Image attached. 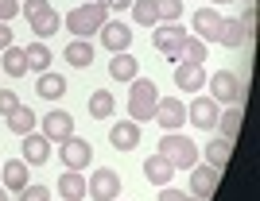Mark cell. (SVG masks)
<instances>
[{
    "instance_id": "obj_21",
    "label": "cell",
    "mask_w": 260,
    "mask_h": 201,
    "mask_svg": "<svg viewBox=\"0 0 260 201\" xmlns=\"http://www.w3.org/2000/svg\"><path fill=\"white\" fill-rule=\"evenodd\" d=\"M35 93L43 97V101H58V97L66 93V77H62V74H51V70H43V74H39V82H35Z\"/></svg>"
},
{
    "instance_id": "obj_9",
    "label": "cell",
    "mask_w": 260,
    "mask_h": 201,
    "mask_svg": "<svg viewBox=\"0 0 260 201\" xmlns=\"http://www.w3.org/2000/svg\"><path fill=\"white\" fill-rule=\"evenodd\" d=\"M206 70L202 62H179L175 66V89L179 93H198V89H206Z\"/></svg>"
},
{
    "instance_id": "obj_36",
    "label": "cell",
    "mask_w": 260,
    "mask_h": 201,
    "mask_svg": "<svg viewBox=\"0 0 260 201\" xmlns=\"http://www.w3.org/2000/svg\"><path fill=\"white\" fill-rule=\"evenodd\" d=\"M12 108H20V97L12 93V89H0V116H8Z\"/></svg>"
},
{
    "instance_id": "obj_5",
    "label": "cell",
    "mask_w": 260,
    "mask_h": 201,
    "mask_svg": "<svg viewBox=\"0 0 260 201\" xmlns=\"http://www.w3.org/2000/svg\"><path fill=\"white\" fill-rule=\"evenodd\" d=\"M206 85L214 89V101L221 105H245V85H241V77L233 74V70H217L214 77H206Z\"/></svg>"
},
{
    "instance_id": "obj_3",
    "label": "cell",
    "mask_w": 260,
    "mask_h": 201,
    "mask_svg": "<svg viewBox=\"0 0 260 201\" xmlns=\"http://www.w3.org/2000/svg\"><path fill=\"white\" fill-rule=\"evenodd\" d=\"M155 101H159V89H155L152 77H132V93H128V120H136V124L152 120Z\"/></svg>"
},
{
    "instance_id": "obj_32",
    "label": "cell",
    "mask_w": 260,
    "mask_h": 201,
    "mask_svg": "<svg viewBox=\"0 0 260 201\" xmlns=\"http://www.w3.org/2000/svg\"><path fill=\"white\" fill-rule=\"evenodd\" d=\"M132 20L140 27H155L159 16H155V0H132Z\"/></svg>"
},
{
    "instance_id": "obj_29",
    "label": "cell",
    "mask_w": 260,
    "mask_h": 201,
    "mask_svg": "<svg viewBox=\"0 0 260 201\" xmlns=\"http://www.w3.org/2000/svg\"><path fill=\"white\" fill-rule=\"evenodd\" d=\"M23 54H27V70H35V74H43L47 66H51V47L47 43H27Z\"/></svg>"
},
{
    "instance_id": "obj_13",
    "label": "cell",
    "mask_w": 260,
    "mask_h": 201,
    "mask_svg": "<svg viewBox=\"0 0 260 201\" xmlns=\"http://www.w3.org/2000/svg\"><path fill=\"white\" fill-rule=\"evenodd\" d=\"M101 43H105L113 54L128 51V47H132V27H128V23H120V20H105V27H101Z\"/></svg>"
},
{
    "instance_id": "obj_19",
    "label": "cell",
    "mask_w": 260,
    "mask_h": 201,
    "mask_svg": "<svg viewBox=\"0 0 260 201\" xmlns=\"http://www.w3.org/2000/svg\"><path fill=\"white\" fill-rule=\"evenodd\" d=\"M0 182H4V190L20 193L23 186H27V163L23 159H8L4 167H0Z\"/></svg>"
},
{
    "instance_id": "obj_8",
    "label": "cell",
    "mask_w": 260,
    "mask_h": 201,
    "mask_svg": "<svg viewBox=\"0 0 260 201\" xmlns=\"http://www.w3.org/2000/svg\"><path fill=\"white\" fill-rule=\"evenodd\" d=\"M183 39H186V31L179 27V23H159V27L152 31V47L159 54H167L171 62H175V54H179V47H183Z\"/></svg>"
},
{
    "instance_id": "obj_27",
    "label": "cell",
    "mask_w": 260,
    "mask_h": 201,
    "mask_svg": "<svg viewBox=\"0 0 260 201\" xmlns=\"http://www.w3.org/2000/svg\"><path fill=\"white\" fill-rule=\"evenodd\" d=\"M175 62H206V43L198 39V35H186L179 54H175Z\"/></svg>"
},
{
    "instance_id": "obj_4",
    "label": "cell",
    "mask_w": 260,
    "mask_h": 201,
    "mask_svg": "<svg viewBox=\"0 0 260 201\" xmlns=\"http://www.w3.org/2000/svg\"><path fill=\"white\" fill-rule=\"evenodd\" d=\"M86 197H93V201H117L120 197V174H117V170H109V167H98L86 178Z\"/></svg>"
},
{
    "instance_id": "obj_17",
    "label": "cell",
    "mask_w": 260,
    "mask_h": 201,
    "mask_svg": "<svg viewBox=\"0 0 260 201\" xmlns=\"http://www.w3.org/2000/svg\"><path fill=\"white\" fill-rule=\"evenodd\" d=\"M144 178L152 182V186H171L175 167H171L167 159H163L159 151H155V155H148V159H144Z\"/></svg>"
},
{
    "instance_id": "obj_42",
    "label": "cell",
    "mask_w": 260,
    "mask_h": 201,
    "mask_svg": "<svg viewBox=\"0 0 260 201\" xmlns=\"http://www.w3.org/2000/svg\"><path fill=\"white\" fill-rule=\"evenodd\" d=\"M0 201H8V190H4V186H0Z\"/></svg>"
},
{
    "instance_id": "obj_44",
    "label": "cell",
    "mask_w": 260,
    "mask_h": 201,
    "mask_svg": "<svg viewBox=\"0 0 260 201\" xmlns=\"http://www.w3.org/2000/svg\"><path fill=\"white\" fill-rule=\"evenodd\" d=\"M241 4H252V0H241Z\"/></svg>"
},
{
    "instance_id": "obj_33",
    "label": "cell",
    "mask_w": 260,
    "mask_h": 201,
    "mask_svg": "<svg viewBox=\"0 0 260 201\" xmlns=\"http://www.w3.org/2000/svg\"><path fill=\"white\" fill-rule=\"evenodd\" d=\"M155 16H159V23H175L183 16V0H155Z\"/></svg>"
},
{
    "instance_id": "obj_16",
    "label": "cell",
    "mask_w": 260,
    "mask_h": 201,
    "mask_svg": "<svg viewBox=\"0 0 260 201\" xmlns=\"http://www.w3.org/2000/svg\"><path fill=\"white\" fill-rule=\"evenodd\" d=\"M47 159H51V139L27 132V136H23V163H27V167H43Z\"/></svg>"
},
{
    "instance_id": "obj_40",
    "label": "cell",
    "mask_w": 260,
    "mask_h": 201,
    "mask_svg": "<svg viewBox=\"0 0 260 201\" xmlns=\"http://www.w3.org/2000/svg\"><path fill=\"white\" fill-rule=\"evenodd\" d=\"M8 47H12V27L0 23V51H8Z\"/></svg>"
},
{
    "instance_id": "obj_39",
    "label": "cell",
    "mask_w": 260,
    "mask_h": 201,
    "mask_svg": "<svg viewBox=\"0 0 260 201\" xmlns=\"http://www.w3.org/2000/svg\"><path fill=\"white\" fill-rule=\"evenodd\" d=\"M159 201H198V197H190L183 190H171V186H159Z\"/></svg>"
},
{
    "instance_id": "obj_35",
    "label": "cell",
    "mask_w": 260,
    "mask_h": 201,
    "mask_svg": "<svg viewBox=\"0 0 260 201\" xmlns=\"http://www.w3.org/2000/svg\"><path fill=\"white\" fill-rule=\"evenodd\" d=\"M20 201H51V190H47V186H31V182H27V186L20 190Z\"/></svg>"
},
{
    "instance_id": "obj_24",
    "label": "cell",
    "mask_w": 260,
    "mask_h": 201,
    "mask_svg": "<svg viewBox=\"0 0 260 201\" xmlns=\"http://www.w3.org/2000/svg\"><path fill=\"white\" fill-rule=\"evenodd\" d=\"M229 155H233V139H210L206 143V167H214V170H225V163H229Z\"/></svg>"
},
{
    "instance_id": "obj_25",
    "label": "cell",
    "mask_w": 260,
    "mask_h": 201,
    "mask_svg": "<svg viewBox=\"0 0 260 201\" xmlns=\"http://www.w3.org/2000/svg\"><path fill=\"white\" fill-rule=\"evenodd\" d=\"M0 54H4V62H0V66H4V74H8V77H23V74H27V54H23V47L12 43L8 51H0Z\"/></svg>"
},
{
    "instance_id": "obj_18",
    "label": "cell",
    "mask_w": 260,
    "mask_h": 201,
    "mask_svg": "<svg viewBox=\"0 0 260 201\" xmlns=\"http://www.w3.org/2000/svg\"><path fill=\"white\" fill-rule=\"evenodd\" d=\"M241 124H245V105H229L225 112H217V124L221 128V139H237L241 136Z\"/></svg>"
},
{
    "instance_id": "obj_15",
    "label": "cell",
    "mask_w": 260,
    "mask_h": 201,
    "mask_svg": "<svg viewBox=\"0 0 260 201\" xmlns=\"http://www.w3.org/2000/svg\"><path fill=\"white\" fill-rule=\"evenodd\" d=\"M221 20H225V16H221V12H217L214 4H210V8H198L190 23H194L198 39H202V43H210V39H217V27H221Z\"/></svg>"
},
{
    "instance_id": "obj_10",
    "label": "cell",
    "mask_w": 260,
    "mask_h": 201,
    "mask_svg": "<svg viewBox=\"0 0 260 201\" xmlns=\"http://www.w3.org/2000/svg\"><path fill=\"white\" fill-rule=\"evenodd\" d=\"M186 120L194 128H206V132H214V124H217V101L214 97H194L190 105H186Z\"/></svg>"
},
{
    "instance_id": "obj_14",
    "label": "cell",
    "mask_w": 260,
    "mask_h": 201,
    "mask_svg": "<svg viewBox=\"0 0 260 201\" xmlns=\"http://www.w3.org/2000/svg\"><path fill=\"white\" fill-rule=\"evenodd\" d=\"M109 143L117 151H132V147H140V124L136 120H120V124L109 128Z\"/></svg>"
},
{
    "instance_id": "obj_20",
    "label": "cell",
    "mask_w": 260,
    "mask_h": 201,
    "mask_svg": "<svg viewBox=\"0 0 260 201\" xmlns=\"http://www.w3.org/2000/svg\"><path fill=\"white\" fill-rule=\"evenodd\" d=\"M109 74L117 77V82H132V77H140V62H136L128 51H117L113 62H109Z\"/></svg>"
},
{
    "instance_id": "obj_30",
    "label": "cell",
    "mask_w": 260,
    "mask_h": 201,
    "mask_svg": "<svg viewBox=\"0 0 260 201\" xmlns=\"http://www.w3.org/2000/svg\"><path fill=\"white\" fill-rule=\"evenodd\" d=\"M8 128L16 132V136H27V132H35V112H31L27 105L12 108V112H8Z\"/></svg>"
},
{
    "instance_id": "obj_34",
    "label": "cell",
    "mask_w": 260,
    "mask_h": 201,
    "mask_svg": "<svg viewBox=\"0 0 260 201\" xmlns=\"http://www.w3.org/2000/svg\"><path fill=\"white\" fill-rule=\"evenodd\" d=\"M256 23H260V12H256V4H245V16H241V27H245V35H256Z\"/></svg>"
},
{
    "instance_id": "obj_2",
    "label": "cell",
    "mask_w": 260,
    "mask_h": 201,
    "mask_svg": "<svg viewBox=\"0 0 260 201\" xmlns=\"http://www.w3.org/2000/svg\"><path fill=\"white\" fill-rule=\"evenodd\" d=\"M155 151H159L175 170H190L198 163V143L190 136H179V132H167V136L159 139V147H155Z\"/></svg>"
},
{
    "instance_id": "obj_12",
    "label": "cell",
    "mask_w": 260,
    "mask_h": 201,
    "mask_svg": "<svg viewBox=\"0 0 260 201\" xmlns=\"http://www.w3.org/2000/svg\"><path fill=\"white\" fill-rule=\"evenodd\" d=\"M217 174L221 170H214V167H190V197H198V201H210L214 197V190H217Z\"/></svg>"
},
{
    "instance_id": "obj_31",
    "label": "cell",
    "mask_w": 260,
    "mask_h": 201,
    "mask_svg": "<svg viewBox=\"0 0 260 201\" xmlns=\"http://www.w3.org/2000/svg\"><path fill=\"white\" fill-rule=\"evenodd\" d=\"M27 23H31V31L39 35V39H47V35L58 31V23H62V20H58V12H54V8H47V12H39V16L27 20Z\"/></svg>"
},
{
    "instance_id": "obj_37",
    "label": "cell",
    "mask_w": 260,
    "mask_h": 201,
    "mask_svg": "<svg viewBox=\"0 0 260 201\" xmlns=\"http://www.w3.org/2000/svg\"><path fill=\"white\" fill-rule=\"evenodd\" d=\"M47 8H51V0H27V4H20V12L27 16V20H35V16L47 12Z\"/></svg>"
},
{
    "instance_id": "obj_45",
    "label": "cell",
    "mask_w": 260,
    "mask_h": 201,
    "mask_svg": "<svg viewBox=\"0 0 260 201\" xmlns=\"http://www.w3.org/2000/svg\"><path fill=\"white\" fill-rule=\"evenodd\" d=\"M117 201H120V197H117Z\"/></svg>"
},
{
    "instance_id": "obj_11",
    "label": "cell",
    "mask_w": 260,
    "mask_h": 201,
    "mask_svg": "<svg viewBox=\"0 0 260 201\" xmlns=\"http://www.w3.org/2000/svg\"><path fill=\"white\" fill-rule=\"evenodd\" d=\"M43 136L51 139V143H62V139L74 136V116L70 112H62V108H51L43 116Z\"/></svg>"
},
{
    "instance_id": "obj_41",
    "label": "cell",
    "mask_w": 260,
    "mask_h": 201,
    "mask_svg": "<svg viewBox=\"0 0 260 201\" xmlns=\"http://www.w3.org/2000/svg\"><path fill=\"white\" fill-rule=\"evenodd\" d=\"M105 4H109V8H117V12L120 8H132V0H105Z\"/></svg>"
},
{
    "instance_id": "obj_38",
    "label": "cell",
    "mask_w": 260,
    "mask_h": 201,
    "mask_svg": "<svg viewBox=\"0 0 260 201\" xmlns=\"http://www.w3.org/2000/svg\"><path fill=\"white\" fill-rule=\"evenodd\" d=\"M20 16V0H0V23H8Z\"/></svg>"
},
{
    "instance_id": "obj_28",
    "label": "cell",
    "mask_w": 260,
    "mask_h": 201,
    "mask_svg": "<svg viewBox=\"0 0 260 201\" xmlns=\"http://www.w3.org/2000/svg\"><path fill=\"white\" fill-rule=\"evenodd\" d=\"M217 43H225V47H245L249 35H245V27H241V20H221V27H217Z\"/></svg>"
},
{
    "instance_id": "obj_1",
    "label": "cell",
    "mask_w": 260,
    "mask_h": 201,
    "mask_svg": "<svg viewBox=\"0 0 260 201\" xmlns=\"http://www.w3.org/2000/svg\"><path fill=\"white\" fill-rule=\"evenodd\" d=\"M109 20V4L105 0H89V4H78L74 12H66V31L74 35V39H89L93 31H101Z\"/></svg>"
},
{
    "instance_id": "obj_7",
    "label": "cell",
    "mask_w": 260,
    "mask_h": 201,
    "mask_svg": "<svg viewBox=\"0 0 260 201\" xmlns=\"http://www.w3.org/2000/svg\"><path fill=\"white\" fill-rule=\"evenodd\" d=\"M152 120H155L159 128H167V132H179V128H183V120H186L183 101H179V97H159V101H155Z\"/></svg>"
},
{
    "instance_id": "obj_26",
    "label": "cell",
    "mask_w": 260,
    "mask_h": 201,
    "mask_svg": "<svg viewBox=\"0 0 260 201\" xmlns=\"http://www.w3.org/2000/svg\"><path fill=\"white\" fill-rule=\"evenodd\" d=\"M113 108H117L113 93H105V89H93V93H89V116H93V120H109V116H113Z\"/></svg>"
},
{
    "instance_id": "obj_23",
    "label": "cell",
    "mask_w": 260,
    "mask_h": 201,
    "mask_svg": "<svg viewBox=\"0 0 260 201\" xmlns=\"http://www.w3.org/2000/svg\"><path fill=\"white\" fill-rule=\"evenodd\" d=\"M62 58H66L70 66H78V70H82V66L93 62V43H89V39H70V43H66V51H62Z\"/></svg>"
},
{
    "instance_id": "obj_22",
    "label": "cell",
    "mask_w": 260,
    "mask_h": 201,
    "mask_svg": "<svg viewBox=\"0 0 260 201\" xmlns=\"http://www.w3.org/2000/svg\"><path fill=\"white\" fill-rule=\"evenodd\" d=\"M58 193H62L66 201H82L86 197V174H82V170H66L62 178H58Z\"/></svg>"
},
{
    "instance_id": "obj_6",
    "label": "cell",
    "mask_w": 260,
    "mask_h": 201,
    "mask_svg": "<svg viewBox=\"0 0 260 201\" xmlns=\"http://www.w3.org/2000/svg\"><path fill=\"white\" fill-rule=\"evenodd\" d=\"M58 159L66 163V170H86L89 159H93V143H89V139L70 136V139H62V143H58Z\"/></svg>"
},
{
    "instance_id": "obj_43",
    "label": "cell",
    "mask_w": 260,
    "mask_h": 201,
    "mask_svg": "<svg viewBox=\"0 0 260 201\" xmlns=\"http://www.w3.org/2000/svg\"><path fill=\"white\" fill-rule=\"evenodd\" d=\"M217 4H229V0H214V8H217Z\"/></svg>"
}]
</instances>
